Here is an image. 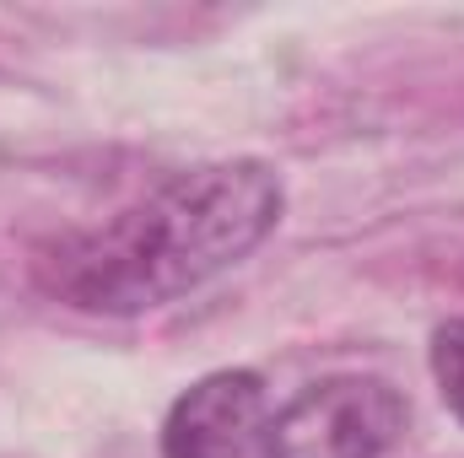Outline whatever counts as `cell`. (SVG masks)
<instances>
[{"mask_svg":"<svg viewBox=\"0 0 464 458\" xmlns=\"http://www.w3.org/2000/svg\"><path fill=\"white\" fill-rule=\"evenodd\" d=\"M162 458H276V410L259 372L222 367L189 383L162 421Z\"/></svg>","mask_w":464,"mask_h":458,"instance_id":"cell-3","label":"cell"},{"mask_svg":"<svg viewBox=\"0 0 464 458\" xmlns=\"http://www.w3.org/2000/svg\"><path fill=\"white\" fill-rule=\"evenodd\" d=\"M405 399L372 372H335L276 410V458H383L405 437Z\"/></svg>","mask_w":464,"mask_h":458,"instance_id":"cell-2","label":"cell"},{"mask_svg":"<svg viewBox=\"0 0 464 458\" xmlns=\"http://www.w3.org/2000/svg\"><path fill=\"white\" fill-rule=\"evenodd\" d=\"M281 205L286 195L270 162H206L173 173L103 227L65 232L38 248L33 281L44 297L76 313L130 319L189 297L195 286L248 259L276 232Z\"/></svg>","mask_w":464,"mask_h":458,"instance_id":"cell-1","label":"cell"},{"mask_svg":"<svg viewBox=\"0 0 464 458\" xmlns=\"http://www.w3.org/2000/svg\"><path fill=\"white\" fill-rule=\"evenodd\" d=\"M432 377H438L443 405L454 410V421L464 426V319H449L432 335Z\"/></svg>","mask_w":464,"mask_h":458,"instance_id":"cell-4","label":"cell"}]
</instances>
